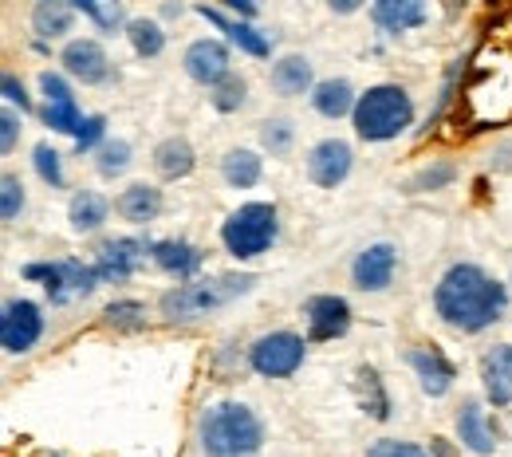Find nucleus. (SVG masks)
Listing matches in <instances>:
<instances>
[{
    "instance_id": "obj_36",
    "label": "nucleus",
    "mask_w": 512,
    "mask_h": 457,
    "mask_svg": "<svg viewBox=\"0 0 512 457\" xmlns=\"http://www.w3.org/2000/svg\"><path fill=\"white\" fill-rule=\"evenodd\" d=\"M36 170L48 186H64V170H60V154L52 146H36Z\"/></svg>"
},
{
    "instance_id": "obj_33",
    "label": "nucleus",
    "mask_w": 512,
    "mask_h": 457,
    "mask_svg": "<svg viewBox=\"0 0 512 457\" xmlns=\"http://www.w3.org/2000/svg\"><path fill=\"white\" fill-rule=\"evenodd\" d=\"M241 103H245V79L241 75H229L213 87V107L217 111H237Z\"/></svg>"
},
{
    "instance_id": "obj_22",
    "label": "nucleus",
    "mask_w": 512,
    "mask_h": 457,
    "mask_svg": "<svg viewBox=\"0 0 512 457\" xmlns=\"http://www.w3.org/2000/svg\"><path fill=\"white\" fill-rule=\"evenodd\" d=\"M426 20V8L418 0H383L375 4V24L386 32H402V28H418Z\"/></svg>"
},
{
    "instance_id": "obj_41",
    "label": "nucleus",
    "mask_w": 512,
    "mask_h": 457,
    "mask_svg": "<svg viewBox=\"0 0 512 457\" xmlns=\"http://www.w3.org/2000/svg\"><path fill=\"white\" fill-rule=\"evenodd\" d=\"M288 142H292V127H288V123H268V127H264V146H268V150L284 154Z\"/></svg>"
},
{
    "instance_id": "obj_40",
    "label": "nucleus",
    "mask_w": 512,
    "mask_h": 457,
    "mask_svg": "<svg viewBox=\"0 0 512 457\" xmlns=\"http://www.w3.org/2000/svg\"><path fill=\"white\" fill-rule=\"evenodd\" d=\"M103 127H107V123H103V115H91V119H83V127H79V134H75V146H79V154H83V150H91V146L103 138Z\"/></svg>"
},
{
    "instance_id": "obj_21",
    "label": "nucleus",
    "mask_w": 512,
    "mask_h": 457,
    "mask_svg": "<svg viewBox=\"0 0 512 457\" xmlns=\"http://www.w3.org/2000/svg\"><path fill=\"white\" fill-rule=\"evenodd\" d=\"M150 257L158 268H166L174 276H193L201 268V253L186 241H158V245H150Z\"/></svg>"
},
{
    "instance_id": "obj_44",
    "label": "nucleus",
    "mask_w": 512,
    "mask_h": 457,
    "mask_svg": "<svg viewBox=\"0 0 512 457\" xmlns=\"http://www.w3.org/2000/svg\"><path fill=\"white\" fill-rule=\"evenodd\" d=\"M233 8H237L241 16H256V8H253V4H241V0H233Z\"/></svg>"
},
{
    "instance_id": "obj_12",
    "label": "nucleus",
    "mask_w": 512,
    "mask_h": 457,
    "mask_svg": "<svg viewBox=\"0 0 512 457\" xmlns=\"http://www.w3.org/2000/svg\"><path fill=\"white\" fill-rule=\"evenodd\" d=\"M351 327V308L339 296H312L308 300V339H339Z\"/></svg>"
},
{
    "instance_id": "obj_29",
    "label": "nucleus",
    "mask_w": 512,
    "mask_h": 457,
    "mask_svg": "<svg viewBox=\"0 0 512 457\" xmlns=\"http://www.w3.org/2000/svg\"><path fill=\"white\" fill-rule=\"evenodd\" d=\"M103 221H107V197L75 194V201H71V225H75L79 233H91V229H99Z\"/></svg>"
},
{
    "instance_id": "obj_25",
    "label": "nucleus",
    "mask_w": 512,
    "mask_h": 457,
    "mask_svg": "<svg viewBox=\"0 0 512 457\" xmlns=\"http://www.w3.org/2000/svg\"><path fill=\"white\" fill-rule=\"evenodd\" d=\"M71 4L64 0H40L36 8H32V28L44 36V40H56V36H64L71 32Z\"/></svg>"
},
{
    "instance_id": "obj_28",
    "label": "nucleus",
    "mask_w": 512,
    "mask_h": 457,
    "mask_svg": "<svg viewBox=\"0 0 512 457\" xmlns=\"http://www.w3.org/2000/svg\"><path fill=\"white\" fill-rule=\"evenodd\" d=\"M221 174H225L229 186L249 190V186L260 182V158H256L253 150H229L225 162H221Z\"/></svg>"
},
{
    "instance_id": "obj_19",
    "label": "nucleus",
    "mask_w": 512,
    "mask_h": 457,
    "mask_svg": "<svg viewBox=\"0 0 512 457\" xmlns=\"http://www.w3.org/2000/svg\"><path fill=\"white\" fill-rule=\"evenodd\" d=\"M481 375H485V391L497 406H509L512 402V347H493L481 363Z\"/></svg>"
},
{
    "instance_id": "obj_43",
    "label": "nucleus",
    "mask_w": 512,
    "mask_h": 457,
    "mask_svg": "<svg viewBox=\"0 0 512 457\" xmlns=\"http://www.w3.org/2000/svg\"><path fill=\"white\" fill-rule=\"evenodd\" d=\"M16 146V115H0V150H12Z\"/></svg>"
},
{
    "instance_id": "obj_2",
    "label": "nucleus",
    "mask_w": 512,
    "mask_h": 457,
    "mask_svg": "<svg viewBox=\"0 0 512 457\" xmlns=\"http://www.w3.org/2000/svg\"><path fill=\"white\" fill-rule=\"evenodd\" d=\"M465 119L473 131L501 127L512 119V56L481 52L465 83Z\"/></svg>"
},
{
    "instance_id": "obj_31",
    "label": "nucleus",
    "mask_w": 512,
    "mask_h": 457,
    "mask_svg": "<svg viewBox=\"0 0 512 457\" xmlns=\"http://www.w3.org/2000/svg\"><path fill=\"white\" fill-rule=\"evenodd\" d=\"M127 36H130V44H134L138 56H158V52L166 48V32H162L154 20H130Z\"/></svg>"
},
{
    "instance_id": "obj_39",
    "label": "nucleus",
    "mask_w": 512,
    "mask_h": 457,
    "mask_svg": "<svg viewBox=\"0 0 512 457\" xmlns=\"http://www.w3.org/2000/svg\"><path fill=\"white\" fill-rule=\"evenodd\" d=\"M367 457H430L426 450H418V446H410V442H375L371 446V454Z\"/></svg>"
},
{
    "instance_id": "obj_14",
    "label": "nucleus",
    "mask_w": 512,
    "mask_h": 457,
    "mask_svg": "<svg viewBox=\"0 0 512 457\" xmlns=\"http://www.w3.org/2000/svg\"><path fill=\"white\" fill-rule=\"evenodd\" d=\"M186 71H190V79L197 83H209V87H217L221 79H229V52H225V44H217V40H197L186 48Z\"/></svg>"
},
{
    "instance_id": "obj_15",
    "label": "nucleus",
    "mask_w": 512,
    "mask_h": 457,
    "mask_svg": "<svg viewBox=\"0 0 512 457\" xmlns=\"http://www.w3.org/2000/svg\"><path fill=\"white\" fill-rule=\"evenodd\" d=\"M64 67L75 79H83V83H103L111 75L107 52L95 40H71L64 48Z\"/></svg>"
},
{
    "instance_id": "obj_34",
    "label": "nucleus",
    "mask_w": 512,
    "mask_h": 457,
    "mask_svg": "<svg viewBox=\"0 0 512 457\" xmlns=\"http://www.w3.org/2000/svg\"><path fill=\"white\" fill-rule=\"evenodd\" d=\"M127 166H130L127 142H107V146L99 150V174H103V178H115V174H123Z\"/></svg>"
},
{
    "instance_id": "obj_11",
    "label": "nucleus",
    "mask_w": 512,
    "mask_h": 457,
    "mask_svg": "<svg viewBox=\"0 0 512 457\" xmlns=\"http://www.w3.org/2000/svg\"><path fill=\"white\" fill-rule=\"evenodd\" d=\"M308 174L316 186H339L351 174V146L339 138H323L320 146L308 154Z\"/></svg>"
},
{
    "instance_id": "obj_42",
    "label": "nucleus",
    "mask_w": 512,
    "mask_h": 457,
    "mask_svg": "<svg viewBox=\"0 0 512 457\" xmlns=\"http://www.w3.org/2000/svg\"><path fill=\"white\" fill-rule=\"evenodd\" d=\"M0 87H4V99H8V103H20V111H28V107H32V99L24 95V83H20L16 75H4V79H0Z\"/></svg>"
},
{
    "instance_id": "obj_37",
    "label": "nucleus",
    "mask_w": 512,
    "mask_h": 457,
    "mask_svg": "<svg viewBox=\"0 0 512 457\" xmlns=\"http://www.w3.org/2000/svg\"><path fill=\"white\" fill-rule=\"evenodd\" d=\"M0 194H4V221H16V213H20V205H24V186H20L12 174H4Z\"/></svg>"
},
{
    "instance_id": "obj_8",
    "label": "nucleus",
    "mask_w": 512,
    "mask_h": 457,
    "mask_svg": "<svg viewBox=\"0 0 512 457\" xmlns=\"http://www.w3.org/2000/svg\"><path fill=\"white\" fill-rule=\"evenodd\" d=\"M249 363H253V371L268 375V379H284L304 363V339L292 331H272V335L256 339Z\"/></svg>"
},
{
    "instance_id": "obj_38",
    "label": "nucleus",
    "mask_w": 512,
    "mask_h": 457,
    "mask_svg": "<svg viewBox=\"0 0 512 457\" xmlns=\"http://www.w3.org/2000/svg\"><path fill=\"white\" fill-rule=\"evenodd\" d=\"M453 182V166L442 162V166H434V170H422L414 182H410V190H438V186H446Z\"/></svg>"
},
{
    "instance_id": "obj_23",
    "label": "nucleus",
    "mask_w": 512,
    "mask_h": 457,
    "mask_svg": "<svg viewBox=\"0 0 512 457\" xmlns=\"http://www.w3.org/2000/svg\"><path fill=\"white\" fill-rule=\"evenodd\" d=\"M154 166H158V174L162 178H186L193 170V146L186 138H166L158 150H154Z\"/></svg>"
},
{
    "instance_id": "obj_9",
    "label": "nucleus",
    "mask_w": 512,
    "mask_h": 457,
    "mask_svg": "<svg viewBox=\"0 0 512 457\" xmlns=\"http://www.w3.org/2000/svg\"><path fill=\"white\" fill-rule=\"evenodd\" d=\"M44 335V316L32 300H8L4 304V316H0V339H4V351L20 355L28 351L36 339Z\"/></svg>"
},
{
    "instance_id": "obj_30",
    "label": "nucleus",
    "mask_w": 512,
    "mask_h": 457,
    "mask_svg": "<svg viewBox=\"0 0 512 457\" xmlns=\"http://www.w3.org/2000/svg\"><path fill=\"white\" fill-rule=\"evenodd\" d=\"M359 398H363V410H367L371 418L383 422L386 414H390V402H386L383 383H379V371H375V367H359Z\"/></svg>"
},
{
    "instance_id": "obj_10",
    "label": "nucleus",
    "mask_w": 512,
    "mask_h": 457,
    "mask_svg": "<svg viewBox=\"0 0 512 457\" xmlns=\"http://www.w3.org/2000/svg\"><path fill=\"white\" fill-rule=\"evenodd\" d=\"M40 87H44V95H48V107H44L48 127H52V131H64V134H79L83 119H79V107H75L71 87H67L60 75H52V71L40 75Z\"/></svg>"
},
{
    "instance_id": "obj_13",
    "label": "nucleus",
    "mask_w": 512,
    "mask_h": 457,
    "mask_svg": "<svg viewBox=\"0 0 512 457\" xmlns=\"http://www.w3.org/2000/svg\"><path fill=\"white\" fill-rule=\"evenodd\" d=\"M146 257V241L138 237H119V241H107L99 249V264H95V276L99 280H127L130 272L138 268V261Z\"/></svg>"
},
{
    "instance_id": "obj_32",
    "label": "nucleus",
    "mask_w": 512,
    "mask_h": 457,
    "mask_svg": "<svg viewBox=\"0 0 512 457\" xmlns=\"http://www.w3.org/2000/svg\"><path fill=\"white\" fill-rule=\"evenodd\" d=\"M103 316H107V324L123 327V331H138V327L146 324V308H142V304H134V300H119V304H111Z\"/></svg>"
},
{
    "instance_id": "obj_27",
    "label": "nucleus",
    "mask_w": 512,
    "mask_h": 457,
    "mask_svg": "<svg viewBox=\"0 0 512 457\" xmlns=\"http://www.w3.org/2000/svg\"><path fill=\"white\" fill-rule=\"evenodd\" d=\"M158 209H162V194L154 190V186H130L123 190L119 197V213L127 217V221H154L158 217Z\"/></svg>"
},
{
    "instance_id": "obj_20",
    "label": "nucleus",
    "mask_w": 512,
    "mask_h": 457,
    "mask_svg": "<svg viewBox=\"0 0 512 457\" xmlns=\"http://www.w3.org/2000/svg\"><path fill=\"white\" fill-rule=\"evenodd\" d=\"M197 12H201L209 24H217V28H221V32H225L233 44H241V52H249V56H268V52H272V48H268V40L256 32L253 24H241V20H225L217 8H197Z\"/></svg>"
},
{
    "instance_id": "obj_7",
    "label": "nucleus",
    "mask_w": 512,
    "mask_h": 457,
    "mask_svg": "<svg viewBox=\"0 0 512 457\" xmlns=\"http://www.w3.org/2000/svg\"><path fill=\"white\" fill-rule=\"evenodd\" d=\"M24 276H28V280H44L52 304H64V300H71V296H87V292L95 288V280H99L95 268H87V264H79V261L28 264Z\"/></svg>"
},
{
    "instance_id": "obj_24",
    "label": "nucleus",
    "mask_w": 512,
    "mask_h": 457,
    "mask_svg": "<svg viewBox=\"0 0 512 457\" xmlns=\"http://www.w3.org/2000/svg\"><path fill=\"white\" fill-rule=\"evenodd\" d=\"M272 87L280 95H304L312 87V64L304 56H284L280 64L272 67Z\"/></svg>"
},
{
    "instance_id": "obj_16",
    "label": "nucleus",
    "mask_w": 512,
    "mask_h": 457,
    "mask_svg": "<svg viewBox=\"0 0 512 457\" xmlns=\"http://www.w3.org/2000/svg\"><path fill=\"white\" fill-rule=\"evenodd\" d=\"M394 249L390 245H371L367 253H359V261H355V284L363 288V292H383L386 284H390V276H394Z\"/></svg>"
},
{
    "instance_id": "obj_1",
    "label": "nucleus",
    "mask_w": 512,
    "mask_h": 457,
    "mask_svg": "<svg viewBox=\"0 0 512 457\" xmlns=\"http://www.w3.org/2000/svg\"><path fill=\"white\" fill-rule=\"evenodd\" d=\"M434 304H438V316L449 327L481 331V327L501 320L509 296H505V284H497L477 264H453L446 276H442L438 292H434Z\"/></svg>"
},
{
    "instance_id": "obj_5",
    "label": "nucleus",
    "mask_w": 512,
    "mask_h": 457,
    "mask_svg": "<svg viewBox=\"0 0 512 457\" xmlns=\"http://www.w3.org/2000/svg\"><path fill=\"white\" fill-rule=\"evenodd\" d=\"M256 284V276H217V280H197V284H182L174 292L162 296V312L170 320H193L205 316L209 308H221L237 296H245Z\"/></svg>"
},
{
    "instance_id": "obj_3",
    "label": "nucleus",
    "mask_w": 512,
    "mask_h": 457,
    "mask_svg": "<svg viewBox=\"0 0 512 457\" xmlns=\"http://www.w3.org/2000/svg\"><path fill=\"white\" fill-rule=\"evenodd\" d=\"M264 442L256 414L241 402H217L201 418V446L209 457H253Z\"/></svg>"
},
{
    "instance_id": "obj_18",
    "label": "nucleus",
    "mask_w": 512,
    "mask_h": 457,
    "mask_svg": "<svg viewBox=\"0 0 512 457\" xmlns=\"http://www.w3.org/2000/svg\"><path fill=\"white\" fill-rule=\"evenodd\" d=\"M457 434H461V442H465L473 454H493V450H497V430H493V422L485 418V410H481L477 402H465V406H461V414H457Z\"/></svg>"
},
{
    "instance_id": "obj_17",
    "label": "nucleus",
    "mask_w": 512,
    "mask_h": 457,
    "mask_svg": "<svg viewBox=\"0 0 512 457\" xmlns=\"http://www.w3.org/2000/svg\"><path fill=\"white\" fill-rule=\"evenodd\" d=\"M406 363L418 371L422 391L426 394H446L449 387H453V363H449L442 351H422V347H414V351H406Z\"/></svg>"
},
{
    "instance_id": "obj_26",
    "label": "nucleus",
    "mask_w": 512,
    "mask_h": 457,
    "mask_svg": "<svg viewBox=\"0 0 512 457\" xmlns=\"http://www.w3.org/2000/svg\"><path fill=\"white\" fill-rule=\"evenodd\" d=\"M312 103H316V111L327 115V119H339V115H347L351 107H359L347 79H327V83H320L316 95H312Z\"/></svg>"
},
{
    "instance_id": "obj_6",
    "label": "nucleus",
    "mask_w": 512,
    "mask_h": 457,
    "mask_svg": "<svg viewBox=\"0 0 512 457\" xmlns=\"http://www.w3.org/2000/svg\"><path fill=\"white\" fill-rule=\"evenodd\" d=\"M221 241L233 257L249 261V257H260L272 241H276V209L264 205V201H253V205H241L225 229H221Z\"/></svg>"
},
{
    "instance_id": "obj_4",
    "label": "nucleus",
    "mask_w": 512,
    "mask_h": 457,
    "mask_svg": "<svg viewBox=\"0 0 512 457\" xmlns=\"http://www.w3.org/2000/svg\"><path fill=\"white\" fill-rule=\"evenodd\" d=\"M410 119H414L410 95L402 87H390V83L371 87L359 99V107H355V131L363 134V138H371V142H383V138L402 134L410 127Z\"/></svg>"
},
{
    "instance_id": "obj_35",
    "label": "nucleus",
    "mask_w": 512,
    "mask_h": 457,
    "mask_svg": "<svg viewBox=\"0 0 512 457\" xmlns=\"http://www.w3.org/2000/svg\"><path fill=\"white\" fill-rule=\"evenodd\" d=\"M75 12H83V16H91L103 32H115L119 24H123V8L119 4H111V8H103V4H95V0H79L75 4Z\"/></svg>"
}]
</instances>
